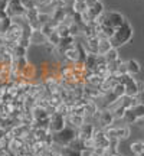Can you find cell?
Masks as SVG:
<instances>
[{"mask_svg": "<svg viewBox=\"0 0 144 156\" xmlns=\"http://www.w3.org/2000/svg\"><path fill=\"white\" fill-rule=\"evenodd\" d=\"M133 34H134L133 26L125 20L124 25H121L120 28L115 29V32H114V35H112V38L110 39L112 48H117V49H118V48L124 46L125 44H128V42L131 41V38H133Z\"/></svg>", "mask_w": 144, "mask_h": 156, "instance_id": "obj_1", "label": "cell"}, {"mask_svg": "<svg viewBox=\"0 0 144 156\" xmlns=\"http://www.w3.org/2000/svg\"><path fill=\"white\" fill-rule=\"evenodd\" d=\"M74 139H77V129L67 126L65 129H62L61 132L53 134V142L55 145H59L62 147H67Z\"/></svg>", "mask_w": 144, "mask_h": 156, "instance_id": "obj_2", "label": "cell"}, {"mask_svg": "<svg viewBox=\"0 0 144 156\" xmlns=\"http://www.w3.org/2000/svg\"><path fill=\"white\" fill-rule=\"evenodd\" d=\"M114 123H115V119H114L112 113L108 108H100L98 113L94 116V124L101 129H104V130L111 127V126H114Z\"/></svg>", "mask_w": 144, "mask_h": 156, "instance_id": "obj_3", "label": "cell"}, {"mask_svg": "<svg viewBox=\"0 0 144 156\" xmlns=\"http://www.w3.org/2000/svg\"><path fill=\"white\" fill-rule=\"evenodd\" d=\"M23 36V26L22 25H17V23H13L9 26V29L3 34V38H5V42H17L22 39Z\"/></svg>", "mask_w": 144, "mask_h": 156, "instance_id": "obj_4", "label": "cell"}, {"mask_svg": "<svg viewBox=\"0 0 144 156\" xmlns=\"http://www.w3.org/2000/svg\"><path fill=\"white\" fill-rule=\"evenodd\" d=\"M68 124H67V119L65 116H61L59 113H52L49 116V132L50 133H58L61 132L62 129H65Z\"/></svg>", "mask_w": 144, "mask_h": 156, "instance_id": "obj_5", "label": "cell"}, {"mask_svg": "<svg viewBox=\"0 0 144 156\" xmlns=\"http://www.w3.org/2000/svg\"><path fill=\"white\" fill-rule=\"evenodd\" d=\"M105 22L112 26L114 29L120 28L121 25H124L125 22V16L122 15L121 12H117V10H105Z\"/></svg>", "mask_w": 144, "mask_h": 156, "instance_id": "obj_6", "label": "cell"}, {"mask_svg": "<svg viewBox=\"0 0 144 156\" xmlns=\"http://www.w3.org/2000/svg\"><path fill=\"white\" fill-rule=\"evenodd\" d=\"M94 130H95V124L94 123H84L81 127L77 130V137L79 140H88V139H92V134H94Z\"/></svg>", "mask_w": 144, "mask_h": 156, "instance_id": "obj_7", "label": "cell"}, {"mask_svg": "<svg viewBox=\"0 0 144 156\" xmlns=\"http://www.w3.org/2000/svg\"><path fill=\"white\" fill-rule=\"evenodd\" d=\"M98 44H100V38H98V36L87 38V39L82 38V45L88 54H95V55H98Z\"/></svg>", "mask_w": 144, "mask_h": 156, "instance_id": "obj_8", "label": "cell"}, {"mask_svg": "<svg viewBox=\"0 0 144 156\" xmlns=\"http://www.w3.org/2000/svg\"><path fill=\"white\" fill-rule=\"evenodd\" d=\"M46 36H45L40 30H32V34L29 36V42L32 46H42V45L46 44Z\"/></svg>", "mask_w": 144, "mask_h": 156, "instance_id": "obj_9", "label": "cell"}, {"mask_svg": "<svg viewBox=\"0 0 144 156\" xmlns=\"http://www.w3.org/2000/svg\"><path fill=\"white\" fill-rule=\"evenodd\" d=\"M88 15H89V17H91V20L94 22L97 17L100 16V15H102L104 12H105V9H104V5H102V2H97L94 6H91V7H88Z\"/></svg>", "mask_w": 144, "mask_h": 156, "instance_id": "obj_10", "label": "cell"}, {"mask_svg": "<svg viewBox=\"0 0 144 156\" xmlns=\"http://www.w3.org/2000/svg\"><path fill=\"white\" fill-rule=\"evenodd\" d=\"M65 119H67V124H68V126L77 129V130L82 126L84 123H85V117H84V116H77V114H68Z\"/></svg>", "mask_w": 144, "mask_h": 156, "instance_id": "obj_11", "label": "cell"}, {"mask_svg": "<svg viewBox=\"0 0 144 156\" xmlns=\"http://www.w3.org/2000/svg\"><path fill=\"white\" fill-rule=\"evenodd\" d=\"M114 127H115V136L118 140H127L130 137L131 129H130L128 124H121V126H115L114 124Z\"/></svg>", "mask_w": 144, "mask_h": 156, "instance_id": "obj_12", "label": "cell"}, {"mask_svg": "<svg viewBox=\"0 0 144 156\" xmlns=\"http://www.w3.org/2000/svg\"><path fill=\"white\" fill-rule=\"evenodd\" d=\"M125 67H127V74L133 75V77H135V75H139L141 73V65H140V62L137 59L131 58V59L125 61Z\"/></svg>", "mask_w": 144, "mask_h": 156, "instance_id": "obj_13", "label": "cell"}, {"mask_svg": "<svg viewBox=\"0 0 144 156\" xmlns=\"http://www.w3.org/2000/svg\"><path fill=\"white\" fill-rule=\"evenodd\" d=\"M84 65H85V69H87V71H92V73H94L97 65H98V55L88 54L87 58H85V61H84Z\"/></svg>", "mask_w": 144, "mask_h": 156, "instance_id": "obj_14", "label": "cell"}, {"mask_svg": "<svg viewBox=\"0 0 144 156\" xmlns=\"http://www.w3.org/2000/svg\"><path fill=\"white\" fill-rule=\"evenodd\" d=\"M30 112H32V116H33V119L36 122H40V120H45V119L49 117V114L46 113V108H43V107L33 106V108Z\"/></svg>", "mask_w": 144, "mask_h": 156, "instance_id": "obj_15", "label": "cell"}, {"mask_svg": "<svg viewBox=\"0 0 144 156\" xmlns=\"http://www.w3.org/2000/svg\"><path fill=\"white\" fill-rule=\"evenodd\" d=\"M112 48V45H111V41L110 39H100V44H98V55H105L107 52Z\"/></svg>", "mask_w": 144, "mask_h": 156, "instance_id": "obj_16", "label": "cell"}, {"mask_svg": "<svg viewBox=\"0 0 144 156\" xmlns=\"http://www.w3.org/2000/svg\"><path fill=\"white\" fill-rule=\"evenodd\" d=\"M130 151H131V153H133L134 156L143 153V151H144V140H135V142H133V143L130 145Z\"/></svg>", "mask_w": 144, "mask_h": 156, "instance_id": "obj_17", "label": "cell"}, {"mask_svg": "<svg viewBox=\"0 0 144 156\" xmlns=\"http://www.w3.org/2000/svg\"><path fill=\"white\" fill-rule=\"evenodd\" d=\"M71 9L75 12V13H79V15H81V13H84L85 10H88V6L85 5L84 0H75V2L72 3Z\"/></svg>", "mask_w": 144, "mask_h": 156, "instance_id": "obj_18", "label": "cell"}, {"mask_svg": "<svg viewBox=\"0 0 144 156\" xmlns=\"http://www.w3.org/2000/svg\"><path fill=\"white\" fill-rule=\"evenodd\" d=\"M48 103H49V107L56 108V107L59 106L61 103H63V101H62V97L59 95V93H52V94L49 95V98H48Z\"/></svg>", "mask_w": 144, "mask_h": 156, "instance_id": "obj_19", "label": "cell"}, {"mask_svg": "<svg viewBox=\"0 0 144 156\" xmlns=\"http://www.w3.org/2000/svg\"><path fill=\"white\" fill-rule=\"evenodd\" d=\"M104 58H105V61L110 64V62L117 61V59H118V58H121V56H120V52H118L117 48H111L105 55H104Z\"/></svg>", "mask_w": 144, "mask_h": 156, "instance_id": "obj_20", "label": "cell"}, {"mask_svg": "<svg viewBox=\"0 0 144 156\" xmlns=\"http://www.w3.org/2000/svg\"><path fill=\"white\" fill-rule=\"evenodd\" d=\"M55 32L59 35V38H65V36H69V26H67L65 23H58L55 28Z\"/></svg>", "mask_w": 144, "mask_h": 156, "instance_id": "obj_21", "label": "cell"}, {"mask_svg": "<svg viewBox=\"0 0 144 156\" xmlns=\"http://www.w3.org/2000/svg\"><path fill=\"white\" fill-rule=\"evenodd\" d=\"M111 93H112V95H114L115 98H121V97H124V95H125V87H124V84L118 83L115 87L112 88Z\"/></svg>", "mask_w": 144, "mask_h": 156, "instance_id": "obj_22", "label": "cell"}, {"mask_svg": "<svg viewBox=\"0 0 144 156\" xmlns=\"http://www.w3.org/2000/svg\"><path fill=\"white\" fill-rule=\"evenodd\" d=\"M131 112H133L134 116L137 117V120L144 119V103H140V104H137V106L131 107Z\"/></svg>", "mask_w": 144, "mask_h": 156, "instance_id": "obj_23", "label": "cell"}, {"mask_svg": "<svg viewBox=\"0 0 144 156\" xmlns=\"http://www.w3.org/2000/svg\"><path fill=\"white\" fill-rule=\"evenodd\" d=\"M12 25V19L10 17H5V19H0V35H3L9 29V26Z\"/></svg>", "mask_w": 144, "mask_h": 156, "instance_id": "obj_24", "label": "cell"}, {"mask_svg": "<svg viewBox=\"0 0 144 156\" xmlns=\"http://www.w3.org/2000/svg\"><path fill=\"white\" fill-rule=\"evenodd\" d=\"M48 44H50V45H53V46H58V44H59V41H61V38H59V35L56 34V32H52V34L48 36Z\"/></svg>", "mask_w": 144, "mask_h": 156, "instance_id": "obj_25", "label": "cell"}, {"mask_svg": "<svg viewBox=\"0 0 144 156\" xmlns=\"http://www.w3.org/2000/svg\"><path fill=\"white\" fill-rule=\"evenodd\" d=\"M55 112L59 113L61 116H65V117H67L68 113H69V106H67L65 103H61V104H59V106L55 108Z\"/></svg>", "mask_w": 144, "mask_h": 156, "instance_id": "obj_26", "label": "cell"}, {"mask_svg": "<svg viewBox=\"0 0 144 156\" xmlns=\"http://www.w3.org/2000/svg\"><path fill=\"white\" fill-rule=\"evenodd\" d=\"M62 155L63 156H82V152L79 151H74L71 147H63V151H62Z\"/></svg>", "mask_w": 144, "mask_h": 156, "instance_id": "obj_27", "label": "cell"}, {"mask_svg": "<svg viewBox=\"0 0 144 156\" xmlns=\"http://www.w3.org/2000/svg\"><path fill=\"white\" fill-rule=\"evenodd\" d=\"M38 20L40 22V25H43V23H48V22L50 20V13H46V12H39Z\"/></svg>", "mask_w": 144, "mask_h": 156, "instance_id": "obj_28", "label": "cell"}, {"mask_svg": "<svg viewBox=\"0 0 144 156\" xmlns=\"http://www.w3.org/2000/svg\"><path fill=\"white\" fill-rule=\"evenodd\" d=\"M137 90H139V94L144 93V81L143 80H137Z\"/></svg>", "mask_w": 144, "mask_h": 156, "instance_id": "obj_29", "label": "cell"}, {"mask_svg": "<svg viewBox=\"0 0 144 156\" xmlns=\"http://www.w3.org/2000/svg\"><path fill=\"white\" fill-rule=\"evenodd\" d=\"M85 2V5L88 6V7H91V6H94L97 2H100V0H84Z\"/></svg>", "mask_w": 144, "mask_h": 156, "instance_id": "obj_30", "label": "cell"}, {"mask_svg": "<svg viewBox=\"0 0 144 156\" xmlns=\"http://www.w3.org/2000/svg\"><path fill=\"white\" fill-rule=\"evenodd\" d=\"M3 156H15V155H13V153H10L9 151H6L5 153H3Z\"/></svg>", "mask_w": 144, "mask_h": 156, "instance_id": "obj_31", "label": "cell"}, {"mask_svg": "<svg viewBox=\"0 0 144 156\" xmlns=\"http://www.w3.org/2000/svg\"><path fill=\"white\" fill-rule=\"evenodd\" d=\"M55 156H63V155H62V153H58V155H55Z\"/></svg>", "mask_w": 144, "mask_h": 156, "instance_id": "obj_32", "label": "cell"}, {"mask_svg": "<svg viewBox=\"0 0 144 156\" xmlns=\"http://www.w3.org/2000/svg\"><path fill=\"white\" fill-rule=\"evenodd\" d=\"M137 156H144V153H140V155H137Z\"/></svg>", "mask_w": 144, "mask_h": 156, "instance_id": "obj_33", "label": "cell"}, {"mask_svg": "<svg viewBox=\"0 0 144 156\" xmlns=\"http://www.w3.org/2000/svg\"><path fill=\"white\" fill-rule=\"evenodd\" d=\"M0 127H2V120H0Z\"/></svg>", "mask_w": 144, "mask_h": 156, "instance_id": "obj_34", "label": "cell"}]
</instances>
